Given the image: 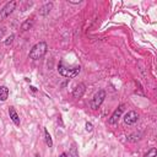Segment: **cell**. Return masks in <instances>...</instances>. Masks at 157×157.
<instances>
[{
    "instance_id": "6da1fadb",
    "label": "cell",
    "mask_w": 157,
    "mask_h": 157,
    "mask_svg": "<svg viewBox=\"0 0 157 157\" xmlns=\"http://www.w3.org/2000/svg\"><path fill=\"white\" fill-rule=\"evenodd\" d=\"M47 50H48V45H47V43L45 42H38L37 44H34L33 47H32V49H31V52H30V54H28V57L31 58V59H33V60H38V59H42L44 55H45V53H47Z\"/></svg>"
},
{
    "instance_id": "7a4b0ae2",
    "label": "cell",
    "mask_w": 157,
    "mask_h": 157,
    "mask_svg": "<svg viewBox=\"0 0 157 157\" xmlns=\"http://www.w3.org/2000/svg\"><path fill=\"white\" fill-rule=\"evenodd\" d=\"M58 71H59V74H60L61 76L70 79V77H75V76H77L79 74H80V71H81V68H80V66L66 68V66H64L63 61H60V63H59V65H58Z\"/></svg>"
},
{
    "instance_id": "3957f363",
    "label": "cell",
    "mask_w": 157,
    "mask_h": 157,
    "mask_svg": "<svg viewBox=\"0 0 157 157\" xmlns=\"http://www.w3.org/2000/svg\"><path fill=\"white\" fill-rule=\"evenodd\" d=\"M104 98H106V91H104V90H99L97 93L93 96V98L91 99V102H90L91 108L93 109V110L98 109V108L101 107V104L103 103Z\"/></svg>"
},
{
    "instance_id": "277c9868",
    "label": "cell",
    "mask_w": 157,
    "mask_h": 157,
    "mask_svg": "<svg viewBox=\"0 0 157 157\" xmlns=\"http://www.w3.org/2000/svg\"><path fill=\"white\" fill-rule=\"evenodd\" d=\"M16 7V1H10L7 3L1 10H0V21L4 20V18H6L9 15H10Z\"/></svg>"
},
{
    "instance_id": "5b68a950",
    "label": "cell",
    "mask_w": 157,
    "mask_h": 157,
    "mask_svg": "<svg viewBox=\"0 0 157 157\" xmlns=\"http://www.w3.org/2000/svg\"><path fill=\"white\" fill-rule=\"evenodd\" d=\"M137 119H139V114H137L135 110H130V112H128L124 117V123L128 124V125H133L137 122Z\"/></svg>"
},
{
    "instance_id": "8992f818",
    "label": "cell",
    "mask_w": 157,
    "mask_h": 157,
    "mask_svg": "<svg viewBox=\"0 0 157 157\" xmlns=\"http://www.w3.org/2000/svg\"><path fill=\"white\" fill-rule=\"evenodd\" d=\"M124 108H125V106H124V104H120V106H119V107L114 110V113L112 114V117L109 118V124H115V123H118L119 118L122 117V114H123V112H124Z\"/></svg>"
},
{
    "instance_id": "52a82bcc",
    "label": "cell",
    "mask_w": 157,
    "mask_h": 157,
    "mask_svg": "<svg viewBox=\"0 0 157 157\" xmlns=\"http://www.w3.org/2000/svg\"><path fill=\"white\" fill-rule=\"evenodd\" d=\"M85 91H86V86L84 84H77L75 86V88H74V91H72L74 98H81L82 96H84Z\"/></svg>"
},
{
    "instance_id": "ba28073f",
    "label": "cell",
    "mask_w": 157,
    "mask_h": 157,
    "mask_svg": "<svg viewBox=\"0 0 157 157\" xmlns=\"http://www.w3.org/2000/svg\"><path fill=\"white\" fill-rule=\"evenodd\" d=\"M9 115H10L11 118V120L14 122L15 125H20V117H18L17 112H16V109L14 107H10L9 108Z\"/></svg>"
},
{
    "instance_id": "9c48e42d",
    "label": "cell",
    "mask_w": 157,
    "mask_h": 157,
    "mask_svg": "<svg viewBox=\"0 0 157 157\" xmlns=\"http://www.w3.org/2000/svg\"><path fill=\"white\" fill-rule=\"evenodd\" d=\"M9 97V88L5 86H0V101H6Z\"/></svg>"
},
{
    "instance_id": "30bf717a",
    "label": "cell",
    "mask_w": 157,
    "mask_h": 157,
    "mask_svg": "<svg viewBox=\"0 0 157 157\" xmlns=\"http://www.w3.org/2000/svg\"><path fill=\"white\" fill-rule=\"evenodd\" d=\"M52 9H53V4H52V3H48V4H45V5L41 9L39 14H41V15H43V16H45V15H48V14L50 12Z\"/></svg>"
},
{
    "instance_id": "8fae6325",
    "label": "cell",
    "mask_w": 157,
    "mask_h": 157,
    "mask_svg": "<svg viewBox=\"0 0 157 157\" xmlns=\"http://www.w3.org/2000/svg\"><path fill=\"white\" fill-rule=\"evenodd\" d=\"M32 25H33V20H32V18H27V20L21 25V30H22V31L30 30L31 27H32Z\"/></svg>"
},
{
    "instance_id": "7c38bea8",
    "label": "cell",
    "mask_w": 157,
    "mask_h": 157,
    "mask_svg": "<svg viewBox=\"0 0 157 157\" xmlns=\"http://www.w3.org/2000/svg\"><path fill=\"white\" fill-rule=\"evenodd\" d=\"M44 137H45V142H47V145H48L49 147H52V146H53V140H52V136H50L49 131H48L45 128H44Z\"/></svg>"
},
{
    "instance_id": "4fadbf2b",
    "label": "cell",
    "mask_w": 157,
    "mask_h": 157,
    "mask_svg": "<svg viewBox=\"0 0 157 157\" xmlns=\"http://www.w3.org/2000/svg\"><path fill=\"white\" fill-rule=\"evenodd\" d=\"M69 155L71 157H79V152H77V147L75 144H72V146L70 147V150H69Z\"/></svg>"
},
{
    "instance_id": "5bb4252c",
    "label": "cell",
    "mask_w": 157,
    "mask_h": 157,
    "mask_svg": "<svg viewBox=\"0 0 157 157\" xmlns=\"http://www.w3.org/2000/svg\"><path fill=\"white\" fill-rule=\"evenodd\" d=\"M156 155H157L156 147H152V149H150L149 151H147V153H145L144 157H156Z\"/></svg>"
},
{
    "instance_id": "9a60e30c",
    "label": "cell",
    "mask_w": 157,
    "mask_h": 157,
    "mask_svg": "<svg viewBox=\"0 0 157 157\" xmlns=\"http://www.w3.org/2000/svg\"><path fill=\"white\" fill-rule=\"evenodd\" d=\"M14 38H15V36L14 34H11V36H9L7 38H6V41H5V45H10L11 43H12V41H14Z\"/></svg>"
},
{
    "instance_id": "2e32d148",
    "label": "cell",
    "mask_w": 157,
    "mask_h": 157,
    "mask_svg": "<svg viewBox=\"0 0 157 157\" xmlns=\"http://www.w3.org/2000/svg\"><path fill=\"white\" fill-rule=\"evenodd\" d=\"M85 126H86V130H87V131H92V130H93V125H92L91 123H88V122L86 123Z\"/></svg>"
},
{
    "instance_id": "e0dca14e",
    "label": "cell",
    "mask_w": 157,
    "mask_h": 157,
    "mask_svg": "<svg viewBox=\"0 0 157 157\" xmlns=\"http://www.w3.org/2000/svg\"><path fill=\"white\" fill-rule=\"evenodd\" d=\"M5 32H6V28H0V38L5 34Z\"/></svg>"
},
{
    "instance_id": "ac0fdd59",
    "label": "cell",
    "mask_w": 157,
    "mask_h": 157,
    "mask_svg": "<svg viewBox=\"0 0 157 157\" xmlns=\"http://www.w3.org/2000/svg\"><path fill=\"white\" fill-rule=\"evenodd\" d=\"M66 156H68V155H66V153H65V152H64V153H61V155H60V156H59V157H66Z\"/></svg>"
},
{
    "instance_id": "d6986e66",
    "label": "cell",
    "mask_w": 157,
    "mask_h": 157,
    "mask_svg": "<svg viewBox=\"0 0 157 157\" xmlns=\"http://www.w3.org/2000/svg\"><path fill=\"white\" fill-rule=\"evenodd\" d=\"M31 90H32L33 92H36V91H37V88H36V87H33V86H31Z\"/></svg>"
}]
</instances>
